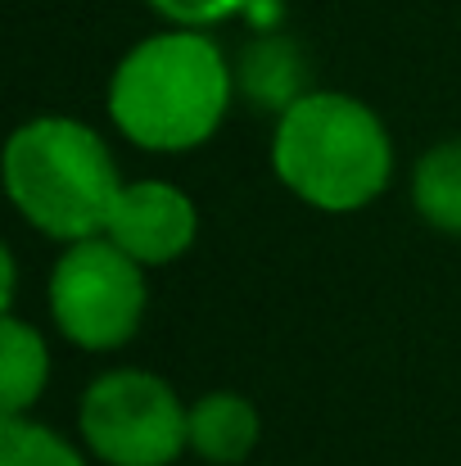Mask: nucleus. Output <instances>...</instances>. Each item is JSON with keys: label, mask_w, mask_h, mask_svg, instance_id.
I'll return each mask as SVG.
<instances>
[{"label": "nucleus", "mask_w": 461, "mask_h": 466, "mask_svg": "<svg viewBox=\"0 0 461 466\" xmlns=\"http://www.w3.org/2000/svg\"><path fill=\"white\" fill-rule=\"evenodd\" d=\"M231 68L204 32H158L141 41L109 82V114L127 141L141 150L176 155L204 146L226 105H231Z\"/></svg>", "instance_id": "nucleus-1"}, {"label": "nucleus", "mask_w": 461, "mask_h": 466, "mask_svg": "<svg viewBox=\"0 0 461 466\" xmlns=\"http://www.w3.org/2000/svg\"><path fill=\"white\" fill-rule=\"evenodd\" d=\"M5 186L36 231L68 245L105 236L123 195L109 146L73 118L23 123L5 146Z\"/></svg>", "instance_id": "nucleus-2"}, {"label": "nucleus", "mask_w": 461, "mask_h": 466, "mask_svg": "<svg viewBox=\"0 0 461 466\" xmlns=\"http://www.w3.org/2000/svg\"><path fill=\"white\" fill-rule=\"evenodd\" d=\"M276 177L326 213H353L389 186V132L353 96L312 91L281 114L272 141Z\"/></svg>", "instance_id": "nucleus-3"}, {"label": "nucleus", "mask_w": 461, "mask_h": 466, "mask_svg": "<svg viewBox=\"0 0 461 466\" xmlns=\"http://www.w3.org/2000/svg\"><path fill=\"white\" fill-rule=\"evenodd\" d=\"M50 312L82 349H118L145 317V268L109 236L77 240L50 272Z\"/></svg>", "instance_id": "nucleus-4"}, {"label": "nucleus", "mask_w": 461, "mask_h": 466, "mask_svg": "<svg viewBox=\"0 0 461 466\" xmlns=\"http://www.w3.org/2000/svg\"><path fill=\"white\" fill-rule=\"evenodd\" d=\"M82 435L109 466H167L190 444V412L150 371H109L82 399Z\"/></svg>", "instance_id": "nucleus-5"}, {"label": "nucleus", "mask_w": 461, "mask_h": 466, "mask_svg": "<svg viewBox=\"0 0 461 466\" xmlns=\"http://www.w3.org/2000/svg\"><path fill=\"white\" fill-rule=\"evenodd\" d=\"M195 204L167 186V181H136V186H123L118 204H114V218H109V240L136 258L141 268H163L172 258H181L195 240Z\"/></svg>", "instance_id": "nucleus-6"}, {"label": "nucleus", "mask_w": 461, "mask_h": 466, "mask_svg": "<svg viewBox=\"0 0 461 466\" xmlns=\"http://www.w3.org/2000/svg\"><path fill=\"white\" fill-rule=\"evenodd\" d=\"M190 444L208 462H245L258 444V412L240 394H204L190 408Z\"/></svg>", "instance_id": "nucleus-7"}, {"label": "nucleus", "mask_w": 461, "mask_h": 466, "mask_svg": "<svg viewBox=\"0 0 461 466\" xmlns=\"http://www.w3.org/2000/svg\"><path fill=\"white\" fill-rule=\"evenodd\" d=\"M304 77H307V64L290 36H263L258 46L245 50L240 73H236L240 91L249 100L276 109V114H286V109H295L304 100Z\"/></svg>", "instance_id": "nucleus-8"}, {"label": "nucleus", "mask_w": 461, "mask_h": 466, "mask_svg": "<svg viewBox=\"0 0 461 466\" xmlns=\"http://www.w3.org/2000/svg\"><path fill=\"white\" fill-rule=\"evenodd\" d=\"M45 376H50L45 339L27 321L5 312L0 317V403H5V417H18L45 390Z\"/></svg>", "instance_id": "nucleus-9"}, {"label": "nucleus", "mask_w": 461, "mask_h": 466, "mask_svg": "<svg viewBox=\"0 0 461 466\" xmlns=\"http://www.w3.org/2000/svg\"><path fill=\"white\" fill-rule=\"evenodd\" d=\"M412 199H416V213L430 227L461 236V141L435 146L430 155L416 163Z\"/></svg>", "instance_id": "nucleus-10"}, {"label": "nucleus", "mask_w": 461, "mask_h": 466, "mask_svg": "<svg viewBox=\"0 0 461 466\" xmlns=\"http://www.w3.org/2000/svg\"><path fill=\"white\" fill-rule=\"evenodd\" d=\"M0 466H82V458L45 426L5 417L0 426Z\"/></svg>", "instance_id": "nucleus-11"}, {"label": "nucleus", "mask_w": 461, "mask_h": 466, "mask_svg": "<svg viewBox=\"0 0 461 466\" xmlns=\"http://www.w3.org/2000/svg\"><path fill=\"white\" fill-rule=\"evenodd\" d=\"M150 5L163 18H172L185 32H195V27H208V23H222V18L240 14L249 0H150Z\"/></svg>", "instance_id": "nucleus-12"}]
</instances>
